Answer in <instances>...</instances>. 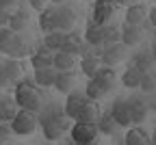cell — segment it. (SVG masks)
Returning <instances> with one entry per match:
<instances>
[{
    "instance_id": "46",
    "label": "cell",
    "mask_w": 156,
    "mask_h": 145,
    "mask_svg": "<svg viewBox=\"0 0 156 145\" xmlns=\"http://www.w3.org/2000/svg\"><path fill=\"white\" fill-rule=\"evenodd\" d=\"M74 145H91V143H74Z\"/></svg>"
},
{
    "instance_id": "21",
    "label": "cell",
    "mask_w": 156,
    "mask_h": 145,
    "mask_svg": "<svg viewBox=\"0 0 156 145\" xmlns=\"http://www.w3.org/2000/svg\"><path fill=\"white\" fill-rule=\"evenodd\" d=\"M74 82H76V74L74 72H58L56 80H54V89L58 93H72Z\"/></svg>"
},
{
    "instance_id": "34",
    "label": "cell",
    "mask_w": 156,
    "mask_h": 145,
    "mask_svg": "<svg viewBox=\"0 0 156 145\" xmlns=\"http://www.w3.org/2000/svg\"><path fill=\"white\" fill-rule=\"evenodd\" d=\"M139 89H143L145 93H154V91H156V74H154V72L143 74V78H141V87H139Z\"/></svg>"
},
{
    "instance_id": "11",
    "label": "cell",
    "mask_w": 156,
    "mask_h": 145,
    "mask_svg": "<svg viewBox=\"0 0 156 145\" xmlns=\"http://www.w3.org/2000/svg\"><path fill=\"white\" fill-rule=\"evenodd\" d=\"M30 65L33 69H48V67H54V54L48 50V48H39L37 52L30 54Z\"/></svg>"
},
{
    "instance_id": "20",
    "label": "cell",
    "mask_w": 156,
    "mask_h": 145,
    "mask_svg": "<svg viewBox=\"0 0 156 145\" xmlns=\"http://www.w3.org/2000/svg\"><path fill=\"white\" fill-rule=\"evenodd\" d=\"M76 54H67V52H54V69L56 72H74L76 67Z\"/></svg>"
},
{
    "instance_id": "8",
    "label": "cell",
    "mask_w": 156,
    "mask_h": 145,
    "mask_svg": "<svg viewBox=\"0 0 156 145\" xmlns=\"http://www.w3.org/2000/svg\"><path fill=\"white\" fill-rule=\"evenodd\" d=\"M100 115H102V108H100V104H98L95 100H89V97H85V102L80 104V108H78V113H76L74 121H85V123H98V119H100Z\"/></svg>"
},
{
    "instance_id": "48",
    "label": "cell",
    "mask_w": 156,
    "mask_h": 145,
    "mask_svg": "<svg viewBox=\"0 0 156 145\" xmlns=\"http://www.w3.org/2000/svg\"><path fill=\"white\" fill-rule=\"evenodd\" d=\"M0 145H7V143H0Z\"/></svg>"
},
{
    "instance_id": "12",
    "label": "cell",
    "mask_w": 156,
    "mask_h": 145,
    "mask_svg": "<svg viewBox=\"0 0 156 145\" xmlns=\"http://www.w3.org/2000/svg\"><path fill=\"white\" fill-rule=\"evenodd\" d=\"M143 41V28L141 26H134V24H124L122 26V44L126 48L136 46Z\"/></svg>"
},
{
    "instance_id": "10",
    "label": "cell",
    "mask_w": 156,
    "mask_h": 145,
    "mask_svg": "<svg viewBox=\"0 0 156 145\" xmlns=\"http://www.w3.org/2000/svg\"><path fill=\"white\" fill-rule=\"evenodd\" d=\"M126 56H128V48L124 44L108 46V48H104V54H102V65L104 67H115V65L124 63Z\"/></svg>"
},
{
    "instance_id": "47",
    "label": "cell",
    "mask_w": 156,
    "mask_h": 145,
    "mask_svg": "<svg viewBox=\"0 0 156 145\" xmlns=\"http://www.w3.org/2000/svg\"><path fill=\"white\" fill-rule=\"evenodd\" d=\"M154 113H156V102H154Z\"/></svg>"
},
{
    "instance_id": "25",
    "label": "cell",
    "mask_w": 156,
    "mask_h": 145,
    "mask_svg": "<svg viewBox=\"0 0 156 145\" xmlns=\"http://www.w3.org/2000/svg\"><path fill=\"white\" fill-rule=\"evenodd\" d=\"M39 30L44 35H50L54 33V7H46L41 13H39Z\"/></svg>"
},
{
    "instance_id": "24",
    "label": "cell",
    "mask_w": 156,
    "mask_h": 145,
    "mask_svg": "<svg viewBox=\"0 0 156 145\" xmlns=\"http://www.w3.org/2000/svg\"><path fill=\"white\" fill-rule=\"evenodd\" d=\"M65 37H67V33H61V30H54L50 35H44V48H48L52 54L54 52H61Z\"/></svg>"
},
{
    "instance_id": "18",
    "label": "cell",
    "mask_w": 156,
    "mask_h": 145,
    "mask_svg": "<svg viewBox=\"0 0 156 145\" xmlns=\"http://www.w3.org/2000/svg\"><path fill=\"white\" fill-rule=\"evenodd\" d=\"M128 104H130V119H132V123L134 126H141V123L147 119V104L143 100H139V97L130 100Z\"/></svg>"
},
{
    "instance_id": "38",
    "label": "cell",
    "mask_w": 156,
    "mask_h": 145,
    "mask_svg": "<svg viewBox=\"0 0 156 145\" xmlns=\"http://www.w3.org/2000/svg\"><path fill=\"white\" fill-rule=\"evenodd\" d=\"M9 85V76H7V72H5V65L0 63V89H5Z\"/></svg>"
},
{
    "instance_id": "17",
    "label": "cell",
    "mask_w": 156,
    "mask_h": 145,
    "mask_svg": "<svg viewBox=\"0 0 156 145\" xmlns=\"http://www.w3.org/2000/svg\"><path fill=\"white\" fill-rule=\"evenodd\" d=\"M56 69L54 67H48V69H35L33 74V80L39 89H48V87H54V80H56Z\"/></svg>"
},
{
    "instance_id": "16",
    "label": "cell",
    "mask_w": 156,
    "mask_h": 145,
    "mask_svg": "<svg viewBox=\"0 0 156 145\" xmlns=\"http://www.w3.org/2000/svg\"><path fill=\"white\" fill-rule=\"evenodd\" d=\"M115 78H117V74H115V69L113 67H100V69H98V74L93 76V80L98 82V85H100L106 93L108 91H113V87H115Z\"/></svg>"
},
{
    "instance_id": "36",
    "label": "cell",
    "mask_w": 156,
    "mask_h": 145,
    "mask_svg": "<svg viewBox=\"0 0 156 145\" xmlns=\"http://www.w3.org/2000/svg\"><path fill=\"white\" fill-rule=\"evenodd\" d=\"M11 134H13V130L9 123H0V143H9Z\"/></svg>"
},
{
    "instance_id": "39",
    "label": "cell",
    "mask_w": 156,
    "mask_h": 145,
    "mask_svg": "<svg viewBox=\"0 0 156 145\" xmlns=\"http://www.w3.org/2000/svg\"><path fill=\"white\" fill-rule=\"evenodd\" d=\"M111 143H113V145H126L124 136H119V134H111Z\"/></svg>"
},
{
    "instance_id": "31",
    "label": "cell",
    "mask_w": 156,
    "mask_h": 145,
    "mask_svg": "<svg viewBox=\"0 0 156 145\" xmlns=\"http://www.w3.org/2000/svg\"><path fill=\"white\" fill-rule=\"evenodd\" d=\"M80 44H83V37L72 30V33H67L65 41H63L61 52H67V54H76V56H78V48H80Z\"/></svg>"
},
{
    "instance_id": "41",
    "label": "cell",
    "mask_w": 156,
    "mask_h": 145,
    "mask_svg": "<svg viewBox=\"0 0 156 145\" xmlns=\"http://www.w3.org/2000/svg\"><path fill=\"white\" fill-rule=\"evenodd\" d=\"M20 2V0H0V5H2V7H15Z\"/></svg>"
},
{
    "instance_id": "14",
    "label": "cell",
    "mask_w": 156,
    "mask_h": 145,
    "mask_svg": "<svg viewBox=\"0 0 156 145\" xmlns=\"http://www.w3.org/2000/svg\"><path fill=\"white\" fill-rule=\"evenodd\" d=\"M5 72L9 76V82H20V80H24V72H26V65H24V61L22 58H7L5 61Z\"/></svg>"
},
{
    "instance_id": "37",
    "label": "cell",
    "mask_w": 156,
    "mask_h": 145,
    "mask_svg": "<svg viewBox=\"0 0 156 145\" xmlns=\"http://www.w3.org/2000/svg\"><path fill=\"white\" fill-rule=\"evenodd\" d=\"M48 2H50V0H28V5H30L35 11H39V13H41V11L48 7Z\"/></svg>"
},
{
    "instance_id": "27",
    "label": "cell",
    "mask_w": 156,
    "mask_h": 145,
    "mask_svg": "<svg viewBox=\"0 0 156 145\" xmlns=\"http://www.w3.org/2000/svg\"><path fill=\"white\" fill-rule=\"evenodd\" d=\"M26 24H28V13H26L24 9H17V11H13V15H11V19H9V26H7V28H11L13 33H20V30L26 28Z\"/></svg>"
},
{
    "instance_id": "1",
    "label": "cell",
    "mask_w": 156,
    "mask_h": 145,
    "mask_svg": "<svg viewBox=\"0 0 156 145\" xmlns=\"http://www.w3.org/2000/svg\"><path fill=\"white\" fill-rule=\"evenodd\" d=\"M15 104L24 111H30V113H39L44 108V93L35 85V80H20L17 87H15Z\"/></svg>"
},
{
    "instance_id": "35",
    "label": "cell",
    "mask_w": 156,
    "mask_h": 145,
    "mask_svg": "<svg viewBox=\"0 0 156 145\" xmlns=\"http://www.w3.org/2000/svg\"><path fill=\"white\" fill-rule=\"evenodd\" d=\"M11 15H13L11 7H2V5H0V28H7V26H9Z\"/></svg>"
},
{
    "instance_id": "19",
    "label": "cell",
    "mask_w": 156,
    "mask_h": 145,
    "mask_svg": "<svg viewBox=\"0 0 156 145\" xmlns=\"http://www.w3.org/2000/svg\"><path fill=\"white\" fill-rule=\"evenodd\" d=\"M20 106L15 104V100L9 97H0V123H11L17 115Z\"/></svg>"
},
{
    "instance_id": "28",
    "label": "cell",
    "mask_w": 156,
    "mask_h": 145,
    "mask_svg": "<svg viewBox=\"0 0 156 145\" xmlns=\"http://www.w3.org/2000/svg\"><path fill=\"white\" fill-rule=\"evenodd\" d=\"M95 126H98V132H100V134H106V136H111V134H115V128H117V123H115V119H113V115H111V113H102Z\"/></svg>"
},
{
    "instance_id": "32",
    "label": "cell",
    "mask_w": 156,
    "mask_h": 145,
    "mask_svg": "<svg viewBox=\"0 0 156 145\" xmlns=\"http://www.w3.org/2000/svg\"><path fill=\"white\" fill-rule=\"evenodd\" d=\"M134 67L139 69L141 74H147V72H152V67H154V58H152V52H139L134 56Z\"/></svg>"
},
{
    "instance_id": "9",
    "label": "cell",
    "mask_w": 156,
    "mask_h": 145,
    "mask_svg": "<svg viewBox=\"0 0 156 145\" xmlns=\"http://www.w3.org/2000/svg\"><path fill=\"white\" fill-rule=\"evenodd\" d=\"M108 113L113 115L115 123L119 128H128L130 123H132V119H130V104H128V100H124V97H117L113 102V106H111Z\"/></svg>"
},
{
    "instance_id": "40",
    "label": "cell",
    "mask_w": 156,
    "mask_h": 145,
    "mask_svg": "<svg viewBox=\"0 0 156 145\" xmlns=\"http://www.w3.org/2000/svg\"><path fill=\"white\" fill-rule=\"evenodd\" d=\"M147 17H150V24H154V26H156V7H152V9H150Z\"/></svg>"
},
{
    "instance_id": "22",
    "label": "cell",
    "mask_w": 156,
    "mask_h": 145,
    "mask_svg": "<svg viewBox=\"0 0 156 145\" xmlns=\"http://www.w3.org/2000/svg\"><path fill=\"white\" fill-rule=\"evenodd\" d=\"M141 78H143V74L139 69H136L134 65H128L126 72L122 74V85L126 89H139L141 87Z\"/></svg>"
},
{
    "instance_id": "42",
    "label": "cell",
    "mask_w": 156,
    "mask_h": 145,
    "mask_svg": "<svg viewBox=\"0 0 156 145\" xmlns=\"http://www.w3.org/2000/svg\"><path fill=\"white\" fill-rule=\"evenodd\" d=\"M117 5H126V7H130V5H134V0H115Z\"/></svg>"
},
{
    "instance_id": "43",
    "label": "cell",
    "mask_w": 156,
    "mask_h": 145,
    "mask_svg": "<svg viewBox=\"0 0 156 145\" xmlns=\"http://www.w3.org/2000/svg\"><path fill=\"white\" fill-rule=\"evenodd\" d=\"M150 52H152V58H154V63H156V41H154V46H152Z\"/></svg>"
},
{
    "instance_id": "15",
    "label": "cell",
    "mask_w": 156,
    "mask_h": 145,
    "mask_svg": "<svg viewBox=\"0 0 156 145\" xmlns=\"http://www.w3.org/2000/svg\"><path fill=\"white\" fill-rule=\"evenodd\" d=\"M124 141H126V145H152L147 130L141 128V126H132V128H128V132L124 134Z\"/></svg>"
},
{
    "instance_id": "6",
    "label": "cell",
    "mask_w": 156,
    "mask_h": 145,
    "mask_svg": "<svg viewBox=\"0 0 156 145\" xmlns=\"http://www.w3.org/2000/svg\"><path fill=\"white\" fill-rule=\"evenodd\" d=\"M117 11V2L115 0H95V5H93V24L98 26H106L111 22V17L115 15Z\"/></svg>"
},
{
    "instance_id": "2",
    "label": "cell",
    "mask_w": 156,
    "mask_h": 145,
    "mask_svg": "<svg viewBox=\"0 0 156 145\" xmlns=\"http://www.w3.org/2000/svg\"><path fill=\"white\" fill-rule=\"evenodd\" d=\"M69 117L65 115V113H61V108H56V113H46V115H41V130H44V136L48 139V141H58L63 134H65V130H69L72 126H69V121H67Z\"/></svg>"
},
{
    "instance_id": "29",
    "label": "cell",
    "mask_w": 156,
    "mask_h": 145,
    "mask_svg": "<svg viewBox=\"0 0 156 145\" xmlns=\"http://www.w3.org/2000/svg\"><path fill=\"white\" fill-rule=\"evenodd\" d=\"M102 67V58H95V56H85L80 58V72L89 78H93L98 74V69Z\"/></svg>"
},
{
    "instance_id": "13",
    "label": "cell",
    "mask_w": 156,
    "mask_h": 145,
    "mask_svg": "<svg viewBox=\"0 0 156 145\" xmlns=\"http://www.w3.org/2000/svg\"><path fill=\"white\" fill-rule=\"evenodd\" d=\"M147 19V7L141 2H134L130 7H126V24H134V26H141Z\"/></svg>"
},
{
    "instance_id": "3",
    "label": "cell",
    "mask_w": 156,
    "mask_h": 145,
    "mask_svg": "<svg viewBox=\"0 0 156 145\" xmlns=\"http://www.w3.org/2000/svg\"><path fill=\"white\" fill-rule=\"evenodd\" d=\"M37 123H39V121H37V115H35V113L20 108L17 115H15V119L9 123V126H11L13 134H17V136H28V134H33V132L37 130Z\"/></svg>"
},
{
    "instance_id": "45",
    "label": "cell",
    "mask_w": 156,
    "mask_h": 145,
    "mask_svg": "<svg viewBox=\"0 0 156 145\" xmlns=\"http://www.w3.org/2000/svg\"><path fill=\"white\" fill-rule=\"evenodd\" d=\"M50 2H52V5H63L65 0H50Z\"/></svg>"
},
{
    "instance_id": "44",
    "label": "cell",
    "mask_w": 156,
    "mask_h": 145,
    "mask_svg": "<svg viewBox=\"0 0 156 145\" xmlns=\"http://www.w3.org/2000/svg\"><path fill=\"white\" fill-rule=\"evenodd\" d=\"M150 141H152V145H156V128H154V132H152V136H150Z\"/></svg>"
},
{
    "instance_id": "33",
    "label": "cell",
    "mask_w": 156,
    "mask_h": 145,
    "mask_svg": "<svg viewBox=\"0 0 156 145\" xmlns=\"http://www.w3.org/2000/svg\"><path fill=\"white\" fill-rule=\"evenodd\" d=\"M85 95L89 97V100H100V97H104L106 95V91L100 87V85H98V82L93 80V78H89V82H87V87H85Z\"/></svg>"
},
{
    "instance_id": "4",
    "label": "cell",
    "mask_w": 156,
    "mask_h": 145,
    "mask_svg": "<svg viewBox=\"0 0 156 145\" xmlns=\"http://www.w3.org/2000/svg\"><path fill=\"white\" fill-rule=\"evenodd\" d=\"M24 41L17 33H13L11 28H0V52L7 54L9 58H15V54L22 50Z\"/></svg>"
},
{
    "instance_id": "26",
    "label": "cell",
    "mask_w": 156,
    "mask_h": 145,
    "mask_svg": "<svg viewBox=\"0 0 156 145\" xmlns=\"http://www.w3.org/2000/svg\"><path fill=\"white\" fill-rule=\"evenodd\" d=\"M87 44L91 46H102L104 44V26H98V24H89L87 30H85V37H83Z\"/></svg>"
},
{
    "instance_id": "49",
    "label": "cell",
    "mask_w": 156,
    "mask_h": 145,
    "mask_svg": "<svg viewBox=\"0 0 156 145\" xmlns=\"http://www.w3.org/2000/svg\"><path fill=\"white\" fill-rule=\"evenodd\" d=\"M93 2H95V0H93Z\"/></svg>"
},
{
    "instance_id": "7",
    "label": "cell",
    "mask_w": 156,
    "mask_h": 145,
    "mask_svg": "<svg viewBox=\"0 0 156 145\" xmlns=\"http://www.w3.org/2000/svg\"><path fill=\"white\" fill-rule=\"evenodd\" d=\"M76 26V13L69 7H54V28L61 33H72Z\"/></svg>"
},
{
    "instance_id": "30",
    "label": "cell",
    "mask_w": 156,
    "mask_h": 145,
    "mask_svg": "<svg viewBox=\"0 0 156 145\" xmlns=\"http://www.w3.org/2000/svg\"><path fill=\"white\" fill-rule=\"evenodd\" d=\"M115 44H122V28L115 26V24H106L104 26V48L115 46Z\"/></svg>"
},
{
    "instance_id": "5",
    "label": "cell",
    "mask_w": 156,
    "mask_h": 145,
    "mask_svg": "<svg viewBox=\"0 0 156 145\" xmlns=\"http://www.w3.org/2000/svg\"><path fill=\"white\" fill-rule=\"evenodd\" d=\"M98 126L95 123H85V121H74L69 128V136L74 143H93L98 139Z\"/></svg>"
},
{
    "instance_id": "23",
    "label": "cell",
    "mask_w": 156,
    "mask_h": 145,
    "mask_svg": "<svg viewBox=\"0 0 156 145\" xmlns=\"http://www.w3.org/2000/svg\"><path fill=\"white\" fill-rule=\"evenodd\" d=\"M85 93H67V100H65V104H63V113L69 117V119H74L76 117V113H78V108H80V104L85 102Z\"/></svg>"
}]
</instances>
